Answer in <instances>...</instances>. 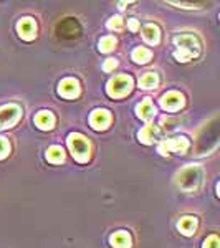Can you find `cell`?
<instances>
[{"label":"cell","mask_w":220,"mask_h":248,"mask_svg":"<svg viewBox=\"0 0 220 248\" xmlns=\"http://www.w3.org/2000/svg\"><path fill=\"white\" fill-rule=\"evenodd\" d=\"M174 58L177 62H190L201 55V42L195 35L192 33H181L174 37Z\"/></svg>","instance_id":"6da1fadb"},{"label":"cell","mask_w":220,"mask_h":248,"mask_svg":"<svg viewBox=\"0 0 220 248\" xmlns=\"http://www.w3.org/2000/svg\"><path fill=\"white\" fill-rule=\"evenodd\" d=\"M204 172L199 166H187L175 174V186L184 192H195L201 189Z\"/></svg>","instance_id":"7a4b0ae2"},{"label":"cell","mask_w":220,"mask_h":248,"mask_svg":"<svg viewBox=\"0 0 220 248\" xmlns=\"http://www.w3.org/2000/svg\"><path fill=\"white\" fill-rule=\"evenodd\" d=\"M68 147H70V151H71V155H73L78 162H86L88 159H90L91 146L85 136H81L78 133L70 134L68 136Z\"/></svg>","instance_id":"3957f363"},{"label":"cell","mask_w":220,"mask_h":248,"mask_svg":"<svg viewBox=\"0 0 220 248\" xmlns=\"http://www.w3.org/2000/svg\"><path fill=\"white\" fill-rule=\"evenodd\" d=\"M131 90H133V79H131V77H126V75H119V77L111 78L106 86V91L111 98H123Z\"/></svg>","instance_id":"277c9868"},{"label":"cell","mask_w":220,"mask_h":248,"mask_svg":"<svg viewBox=\"0 0 220 248\" xmlns=\"http://www.w3.org/2000/svg\"><path fill=\"white\" fill-rule=\"evenodd\" d=\"M189 149V141H187L184 136H179V138H173L167 139V141H162L161 146H159V153L162 155H167L169 153H177V154H184Z\"/></svg>","instance_id":"5b68a950"},{"label":"cell","mask_w":220,"mask_h":248,"mask_svg":"<svg viewBox=\"0 0 220 248\" xmlns=\"http://www.w3.org/2000/svg\"><path fill=\"white\" fill-rule=\"evenodd\" d=\"M20 114H22V109L18 105H7L0 108V129L14 126L20 119Z\"/></svg>","instance_id":"8992f818"},{"label":"cell","mask_w":220,"mask_h":248,"mask_svg":"<svg viewBox=\"0 0 220 248\" xmlns=\"http://www.w3.org/2000/svg\"><path fill=\"white\" fill-rule=\"evenodd\" d=\"M79 83L75 78H65L58 86V93L66 99H73L79 94Z\"/></svg>","instance_id":"52a82bcc"},{"label":"cell","mask_w":220,"mask_h":248,"mask_svg":"<svg viewBox=\"0 0 220 248\" xmlns=\"http://www.w3.org/2000/svg\"><path fill=\"white\" fill-rule=\"evenodd\" d=\"M161 106L166 111H177L184 106V96L177 91H169L162 96L161 99Z\"/></svg>","instance_id":"ba28073f"},{"label":"cell","mask_w":220,"mask_h":248,"mask_svg":"<svg viewBox=\"0 0 220 248\" xmlns=\"http://www.w3.org/2000/svg\"><path fill=\"white\" fill-rule=\"evenodd\" d=\"M17 30H18L20 37L23 40H29V42L37 37V23H35V20L30 17L20 20L18 25H17Z\"/></svg>","instance_id":"9c48e42d"},{"label":"cell","mask_w":220,"mask_h":248,"mask_svg":"<svg viewBox=\"0 0 220 248\" xmlns=\"http://www.w3.org/2000/svg\"><path fill=\"white\" fill-rule=\"evenodd\" d=\"M90 123H91V126H93L94 129H98V131L106 129V127L110 126V123H111L110 111H106V109L93 111V114H91V118H90Z\"/></svg>","instance_id":"30bf717a"},{"label":"cell","mask_w":220,"mask_h":248,"mask_svg":"<svg viewBox=\"0 0 220 248\" xmlns=\"http://www.w3.org/2000/svg\"><path fill=\"white\" fill-rule=\"evenodd\" d=\"M139 141L144 144H154L159 139V129L154 126V124H147L144 126L141 131H139Z\"/></svg>","instance_id":"8fae6325"},{"label":"cell","mask_w":220,"mask_h":248,"mask_svg":"<svg viewBox=\"0 0 220 248\" xmlns=\"http://www.w3.org/2000/svg\"><path fill=\"white\" fill-rule=\"evenodd\" d=\"M136 111H138L139 118L144 119V121H151V119L156 116V108L149 98H146L142 103H139L138 108H136Z\"/></svg>","instance_id":"7c38bea8"},{"label":"cell","mask_w":220,"mask_h":248,"mask_svg":"<svg viewBox=\"0 0 220 248\" xmlns=\"http://www.w3.org/2000/svg\"><path fill=\"white\" fill-rule=\"evenodd\" d=\"M35 124L43 131H48L55 126V116L50 113V111H40V113L35 116Z\"/></svg>","instance_id":"4fadbf2b"},{"label":"cell","mask_w":220,"mask_h":248,"mask_svg":"<svg viewBox=\"0 0 220 248\" xmlns=\"http://www.w3.org/2000/svg\"><path fill=\"white\" fill-rule=\"evenodd\" d=\"M110 240L114 248H131V235L127 232H116Z\"/></svg>","instance_id":"5bb4252c"},{"label":"cell","mask_w":220,"mask_h":248,"mask_svg":"<svg viewBox=\"0 0 220 248\" xmlns=\"http://www.w3.org/2000/svg\"><path fill=\"white\" fill-rule=\"evenodd\" d=\"M177 229L181 230V233L189 237V235H192L195 230H197V218L195 217H182L177 223Z\"/></svg>","instance_id":"9a60e30c"},{"label":"cell","mask_w":220,"mask_h":248,"mask_svg":"<svg viewBox=\"0 0 220 248\" xmlns=\"http://www.w3.org/2000/svg\"><path fill=\"white\" fill-rule=\"evenodd\" d=\"M142 38L146 40V43L149 45H157L159 40H161V33H159V29L156 25H146L142 30Z\"/></svg>","instance_id":"2e32d148"},{"label":"cell","mask_w":220,"mask_h":248,"mask_svg":"<svg viewBox=\"0 0 220 248\" xmlns=\"http://www.w3.org/2000/svg\"><path fill=\"white\" fill-rule=\"evenodd\" d=\"M159 85V77L154 73V71H147L144 73L141 78H139V86L144 88V90H153Z\"/></svg>","instance_id":"e0dca14e"},{"label":"cell","mask_w":220,"mask_h":248,"mask_svg":"<svg viewBox=\"0 0 220 248\" xmlns=\"http://www.w3.org/2000/svg\"><path fill=\"white\" fill-rule=\"evenodd\" d=\"M47 159L51 164H60L65 159V153H63V149L60 146H51V147H48V151H47Z\"/></svg>","instance_id":"ac0fdd59"},{"label":"cell","mask_w":220,"mask_h":248,"mask_svg":"<svg viewBox=\"0 0 220 248\" xmlns=\"http://www.w3.org/2000/svg\"><path fill=\"white\" fill-rule=\"evenodd\" d=\"M151 57H153V53L144 46L136 48V50L133 51V60L136 63H147L151 60Z\"/></svg>","instance_id":"d6986e66"},{"label":"cell","mask_w":220,"mask_h":248,"mask_svg":"<svg viewBox=\"0 0 220 248\" xmlns=\"http://www.w3.org/2000/svg\"><path fill=\"white\" fill-rule=\"evenodd\" d=\"M114 46H116V38L114 37H105V38H101V42H99V50L105 51V53L114 50Z\"/></svg>","instance_id":"ffe728a7"},{"label":"cell","mask_w":220,"mask_h":248,"mask_svg":"<svg viewBox=\"0 0 220 248\" xmlns=\"http://www.w3.org/2000/svg\"><path fill=\"white\" fill-rule=\"evenodd\" d=\"M123 25H125V22H123L121 17H111L110 22H108V29H110V30H116V31L121 30Z\"/></svg>","instance_id":"44dd1931"},{"label":"cell","mask_w":220,"mask_h":248,"mask_svg":"<svg viewBox=\"0 0 220 248\" xmlns=\"http://www.w3.org/2000/svg\"><path fill=\"white\" fill-rule=\"evenodd\" d=\"M10 153V144L9 141H7L5 138H2L0 136V159H3V157H7Z\"/></svg>","instance_id":"7402d4cb"},{"label":"cell","mask_w":220,"mask_h":248,"mask_svg":"<svg viewBox=\"0 0 220 248\" xmlns=\"http://www.w3.org/2000/svg\"><path fill=\"white\" fill-rule=\"evenodd\" d=\"M204 248H220L219 247V238L215 237V235H212V237H209L204 242Z\"/></svg>","instance_id":"603a6c76"},{"label":"cell","mask_w":220,"mask_h":248,"mask_svg":"<svg viewBox=\"0 0 220 248\" xmlns=\"http://www.w3.org/2000/svg\"><path fill=\"white\" fill-rule=\"evenodd\" d=\"M118 66V62H116L114 58H108L105 62V65H103V70L106 71V73H110L111 70H114V68Z\"/></svg>","instance_id":"cb8c5ba5"},{"label":"cell","mask_w":220,"mask_h":248,"mask_svg":"<svg viewBox=\"0 0 220 248\" xmlns=\"http://www.w3.org/2000/svg\"><path fill=\"white\" fill-rule=\"evenodd\" d=\"M173 5H179V7H182V9H201V5L199 3H179V2H171Z\"/></svg>","instance_id":"d4e9b609"},{"label":"cell","mask_w":220,"mask_h":248,"mask_svg":"<svg viewBox=\"0 0 220 248\" xmlns=\"http://www.w3.org/2000/svg\"><path fill=\"white\" fill-rule=\"evenodd\" d=\"M127 27H129V29H131V31H136V30H138V27H139L138 20H134V18L127 20Z\"/></svg>","instance_id":"484cf974"}]
</instances>
